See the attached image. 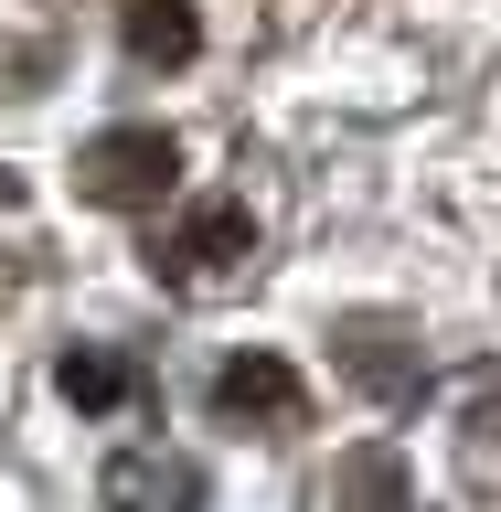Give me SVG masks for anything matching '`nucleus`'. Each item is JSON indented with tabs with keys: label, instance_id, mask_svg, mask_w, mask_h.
<instances>
[{
	"label": "nucleus",
	"instance_id": "obj_1",
	"mask_svg": "<svg viewBox=\"0 0 501 512\" xmlns=\"http://www.w3.org/2000/svg\"><path fill=\"white\" fill-rule=\"evenodd\" d=\"M171 182H182V139H171V128H150V118L96 128L86 150H75V192H86L96 214H150Z\"/></svg>",
	"mask_w": 501,
	"mask_h": 512
},
{
	"label": "nucleus",
	"instance_id": "obj_2",
	"mask_svg": "<svg viewBox=\"0 0 501 512\" xmlns=\"http://www.w3.org/2000/svg\"><path fill=\"white\" fill-rule=\"evenodd\" d=\"M214 416L288 438V427H310V384H299L288 352H224V363H214Z\"/></svg>",
	"mask_w": 501,
	"mask_h": 512
},
{
	"label": "nucleus",
	"instance_id": "obj_3",
	"mask_svg": "<svg viewBox=\"0 0 501 512\" xmlns=\"http://www.w3.org/2000/svg\"><path fill=\"white\" fill-rule=\"evenodd\" d=\"M256 256V214L235 203V192H203L182 224H171V246L150 256L160 278H214V267H246Z\"/></svg>",
	"mask_w": 501,
	"mask_h": 512
},
{
	"label": "nucleus",
	"instance_id": "obj_4",
	"mask_svg": "<svg viewBox=\"0 0 501 512\" xmlns=\"http://www.w3.org/2000/svg\"><path fill=\"white\" fill-rule=\"evenodd\" d=\"M342 363H352V384H374L384 406H416L427 395L416 352H395V320H342Z\"/></svg>",
	"mask_w": 501,
	"mask_h": 512
},
{
	"label": "nucleus",
	"instance_id": "obj_5",
	"mask_svg": "<svg viewBox=\"0 0 501 512\" xmlns=\"http://www.w3.org/2000/svg\"><path fill=\"white\" fill-rule=\"evenodd\" d=\"M118 32H128V54H139V64H160V75L203 54V11H192V0H128V11H118Z\"/></svg>",
	"mask_w": 501,
	"mask_h": 512
},
{
	"label": "nucleus",
	"instance_id": "obj_6",
	"mask_svg": "<svg viewBox=\"0 0 501 512\" xmlns=\"http://www.w3.org/2000/svg\"><path fill=\"white\" fill-rule=\"evenodd\" d=\"M342 512H427L416 502V470H406V448H352L342 459Z\"/></svg>",
	"mask_w": 501,
	"mask_h": 512
},
{
	"label": "nucleus",
	"instance_id": "obj_7",
	"mask_svg": "<svg viewBox=\"0 0 501 512\" xmlns=\"http://www.w3.org/2000/svg\"><path fill=\"white\" fill-rule=\"evenodd\" d=\"M54 395L75 416H118L128 395H139V374H128L118 352H64V363H54Z\"/></svg>",
	"mask_w": 501,
	"mask_h": 512
},
{
	"label": "nucleus",
	"instance_id": "obj_8",
	"mask_svg": "<svg viewBox=\"0 0 501 512\" xmlns=\"http://www.w3.org/2000/svg\"><path fill=\"white\" fill-rule=\"evenodd\" d=\"M470 427H480V438H491V448H501V374H491V384H480V406H470Z\"/></svg>",
	"mask_w": 501,
	"mask_h": 512
},
{
	"label": "nucleus",
	"instance_id": "obj_9",
	"mask_svg": "<svg viewBox=\"0 0 501 512\" xmlns=\"http://www.w3.org/2000/svg\"><path fill=\"white\" fill-rule=\"evenodd\" d=\"M0 203H22V171H0Z\"/></svg>",
	"mask_w": 501,
	"mask_h": 512
}]
</instances>
